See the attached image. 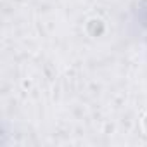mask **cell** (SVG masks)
<instances>
[{"mask_svg": "<svg viewBox=\"0 0 147 147\" xmlns=\"http://www.w3.org/2000/svg\"><path fill=\"white\" fill-rule=\"evenodd\" d=\"M85 31H87L90 36L97 38V36H100V35L106 31V23H104L100 18H90V19L85 23Z\"/></svg>", "mask_w": 147, "mask_h": 147, "instance_id": "6da1fadb", "label": "cell"}, {"mask_svg": "<svg viewBox=\"0 0 147 147\" xmlns=\"http://www.w3.org/2000/svg\"><path fill=\"white\" fill-rule=\"evenodd\" d=\"M140 126H142V130H144V133L147 135V111L142 114V119H140Z\"/></svg>", "mask_w": 147, "mask_h": 147, "instance_id": "7a4b0ae2", "label": "cell"}]
</instances>
